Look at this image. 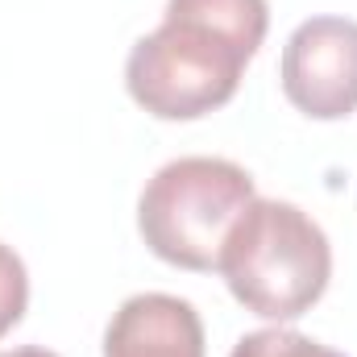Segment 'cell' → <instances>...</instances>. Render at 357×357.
<instances>
[{
	"label": "cell",
	"mask_w": 357,
	"mask_h": 357,
	"mask_svg": "<svg viewBox=\"0 0 357 357\" xmlns=\"http://www.w3.org/2000/svg\"><path fill=\"white\" fill-rule=\"evenodd\" d=\"M29 307V274H25V262L13 254V245L0 241V341L21 324Z\"/></svg>",
	"instance_id": "obj_7"
},
{
	"label": "cell",
	"mask_w": 357,
	"mask_h": 357,
	"mask_svg": "<svg viewBox=\"0 0 357 357\" xmlns=\"http://www.w3.org/2000/svg\"><path fill=\"white\" fill-rule=\"evenodd\" d=\"M266 29V0H167L162 25L129 50L125 88L158 121H199L237 96Z\"/></svg>",
	"instance_id": "obj_1"
},
{
	"label": "cell",
	"mask_w": 357,
	"mask_h": 357,
	"mask_svg": "<svg viewBox=\"0 0 357 357\" xmlns=\"http://www.w3.org/2000/svg\"><path fill=\"white\" fill-rule=\"evenodd\" d=\"M254 204V178L229 158H175L137 199L142 241L178 270H216L237 216Z\"/></svg>",
	"instance_id": "obj_3"
},
{
	"label": "cell",
	"mask_w": 357,
	"mask_h": 357,
	"mask_svg": "<svg viewBox=\"0 0 357 357\" xmlns=\"http://www.w3.org/2000/svg\"><path fill=\"white\" fill-rule=\"evenodd\" d=\"M229 357H345L295 328H258V333H245Z\"/></svg>",
	"instance_id": "obj_6"
},
{
	"label": "cell",
	"mask_w": 357,
	"mask_h": 357,
	"mask_svg": "<svg viewBox=\"0 0 357 357\" xmlns=\"http://www.w3.org/2000/svg\"><path fill=\"white\" fill-rule=\"evenodd\" d=\"M278 79L287 100L312 121H341L357 112V21H303L282 46Z\"/></svg>",
	"instance_id": "obj_4"
},
{
	"label": "cell",
	"mask_w": 357,
	"mask_h": 357,
	"mask_svg": "<svg viewBox=\"0 0 357 357\" xmlns=\"http://www.w3.org/2000/svg\"><path fill=\"white\" fill-rule=\"evenodd\" d=\"M216 270L245 312L282 324L312 312L328 291L333 245L303 208L254 195L237 216Z\"/></svg>",
	"instance_id": "obj_2"
},
{
	"label": "cell",
	"mask_w": 357,
	"mask_h": 357,
	"mask_svg": "<svg viewBox=\"0 0 357 357\" xmlns=\"http://www.w3.org/2000/svg\"><path fill=\"white\" fill-rule=\"evenodd\" d=\"M104 357H204L199 312L162 291L133 295L108 320Z\"/></svg>",
	"instance_id": "obj_5"
},
{
	"label": "cell",
	"mask_w": 357,
	"mask_h": 357,
	"mask_svg": "<svg viewBox=\"0 0 357 357\" xmlns=\"http://www.w3.org/2000/svg\"><path fill=\"white\" fill-rule=\"evenodd\" d=\"M0 357H59V354H50V349H38V345H21V349H4Z\"/></svg>",
	"instance_id": "obj_8"
}]
</instances>
